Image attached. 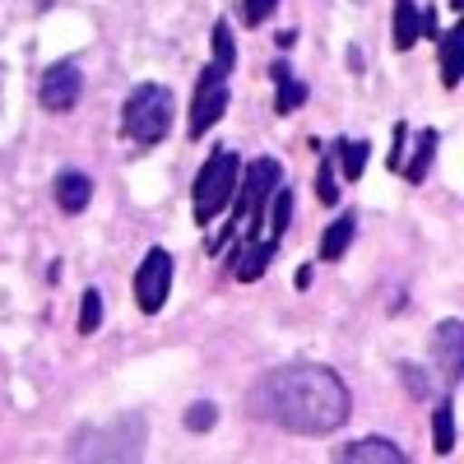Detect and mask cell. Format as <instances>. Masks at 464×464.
I'll return each instance as SVG.
<instances>
[{
  "mask_svg": "<svg viewBox=\"0 0 464 464\" xmlns=\"http://www.w3.org/2000/svg\"><path fill=\"white\" fill-rule=\"evenodd\" d=\"M330 153L339 159V168H343V181H358L362 177V168H367V159H372V144L367 140H334L330 144Z\"/></svg>",
  "mask_w": 464,
  "mask_h": 464,
  "instance_id": "cell-16",
  "label": "cell"
},
{
  "mask_svg": "<svg viewBox=\"0 0 464 464\" xmlns=\"http://www.w3.org/2000/svg\"><path fill=\"white\" fill-rule=\"evenodd\" d=\"M209 37H214V61H209V65H218L223 74H232V65H237V43H232L227 19H218V24L209 28Z\"/></svg>",
  "mask_w": 464,
  "mask_h": 464,
  "instance_id": "cell-20",
  "label": "cell"
},
{
  "mask_svg": "<svg viewBox=\"0 0 464 464\" xmlns=\"http://www.w3.org/2000/svg\"><path fill=\"white\" fill-rule=\"evenodd\" d=\"M459 334H464L459 316H450V321L437 325V362H441V372H446L450 381L464 376V362H459Z\"/></svg>",
  "mask_w": 464,
  "mask_h": 464,
  "instance_id": "cell-14",
  "label": "cell"
},
{
  "mask_svg": "<svg viewBox=\"0 0 464 464\" xmlns=\"http://www.w3.org/2000/svg\"><path fill=\"white\" fill-rule=\"evenodd\" d=\"M251 409L284 432L330 437L353 413V395H348V385L334 367L288 362V367H275L260 376V385L251 391Z\"/></svg>",
  "mask_w": 464,
  "mask_h": 464,
  "instance_id": "cell-1",
  "label": "cell"
},
{
  "mask_svg": "<svg viewBox=\"0 0 464 464\" xmlns=\"http://www.w3.org/2000/svg\"><path fill=\"white\" fill-rule=\"evenodd\" d=\"M284 186V163L279 159H251L242 168V181H237V196H232V218H227V237H251V232H260L265 223V209H269V196Z\"/></svg>",
  "mask_w": 464,
  "mask_h": 464,
  "instance_id": "cell-3",
  "label": "cell"
},
{
  "mask_svg": "<svg viewBox=\"0 0 464 464\" xmlns=\"http://www.w3.org/2000/svg\"><path fill=\"white\" fill-rule=\"evenodd\" d=\"M214 422H218V404L214 400H196L186 409V432H209Z\"/></svg>",
  "mask_w": 464,
  "mask_h": 464,
  "instance_id": "cell-23",
  "label": "cell"
},
{
  "mask_svg": "<svg viewBox=\"0 0 464 464\" xmlns=\"http://www.w3.org/2000/svg\"><path fill=\"white\" fill-rule=\"evenodd\" d=\"M275 251H279V242H275V237H260V232L242 237V246L232 251V260H227L232 279H237V284H256V279L265 275V269H269V260H275Z\"/></svg>",
  "mask_w": 464,
  "mask_h": 464,
  "instance_id": "cell-8",
  "label": "cell"
},
{
  "mask_svg": "<svg viewBox=\"0 0 464 464\" xmlns=\"http://www.w3.org/2000/svg\"><path fill=\"white\" fill-rule=\"evenodd\" d=\"M172 121H177V93L168 84H135L121 102V130L140 149L163 144L172 135Z\"/></svg>",
  "mask_w": 464,
  "mask_h": 464,
  "instance_id": "cell-2",
  "label": "cell"
},
{
  "mask_svg": "<svg viewBox=\"0 0 464 464\" xmlns=\"http://www.w3.org/2000/svg\"><path fill=\"white\" fill-rule=\"evenodd\" d=\"M432 450L437 455L455 450V404L450 400H437V409H432Z\"/></svg>",
  "mask_w": 464,
  "mask_h": 464,
  "instance_id": "cell-19",
  "label": "cell"
},
{
  "mask_svg": "<svg viewBox=\"0 0 464 464\" xmlns=\"http://www.w3.org/2000/svg\"><path fill=\"white\" fill-rule=\"evenodd\" d=\"M269 80H275V111L279 116H293L302 102H306V84L293 74V65L279 56V61H269Z\"/></svg>",
  "mask_w": 464,
  "mask_h": 464,
  "instance_id": "cell-11",
  "label": "cell"
},
{
  "mask_svg": "<svg viewBox=\"0 0 464 464\" xmlns=\"http://www.w3.org/2000/svg\"><path fill=\"white\" fill-rule=\"evenodd\" d=\"M339 177H334V153L325 149L321 153V177H316V196H321V205H339Z\"/></svg>",
  "mask_w": 464,
  "mask_h": 464,
  "instance_id": "cell-22",
  "label": "cell"
},
{
  "mask_svg": "<svg viewBox=\"0 0 464 464\" xmlns=\"http://www.w3.org/2000/svg\"><path fill=\"white\" fill-rule=\"evenodd\" d=\"M334 459H339V464H404L409 455H404L391 437H362V441H353V446H339Z\"/></svg>",
  "mask_w": 464,
  "mask_h": 464,
  "instance_id": "cell-10",
  "label": "cell"
},
{
  "mask_svg": "<svg viewBox=\"0 0 464 464\" xmlns=\"http://www.w3.org/2000/svg\"><path fill=\"white\" fill-rule=\"evenodd\" d=\"M52 196H56L61 214H84L89 200H93V177L80 172V168H61L56 181H52Z\"/></svg>",
  "mask_w": 464,
  "mask_h": 464,
  "instance_id": "cell-9",
  "label": "cell"
},
{
  "mask_svg": "<svg viewBox=\"0 0 464 464\" xmlns=\"http://www.w3.org/2000/svg\"><path fill=\"white\" fill-rule=\"evenodd\" d=\"M275 43H279V52H293V47H297V28H284Z\"/></svg>",
  "mask_w": 464,
  "mask_h": 464,
  "instance_id": "cell-25",
  "label": "cell"
},
{
  "mask_svg": "<svg viewBox=\"0 0 464 464\" xmlns=\"http://www.w3.org/2000/svg\"><path fill=\"white\" fill-rule=\"evenodd\" d=\"M172 297V251L153 246L135 269V306L144 316H159Z\"/></svg>",
  "mask_w": 464,
  "mask_h": 464,
  "instance_id": "cell-6",
  "label": "cell"
},
{
  "mask_svg": "<svg viewBox=\"0 0 464 464\" xmlns=\"http://www.w3.org/2000/svg\"><path fill=\"white\" fill-rule=\"evenodd\" d=\"M353 237H358V214H353V209H343V214L325 227V237H321V260H325V265L343 260L348 246H353Z\"/></svg>",
  "mask_w": 464,
  "mask_h": 464,
  "instance_id": "cell-12",
  "label": "cell"
},
{
  "mask_svg": "<svg viewBox=\"0 0 464 464\" xmlns=\"http://www.w3.org/2000/svg\"><path fill=\"white\" fill-rule=\"evenodd\" d=\"M80 93H84V70L74 65V61H56V65H47V70H43V80H37V102H43L47 111H56V116L74 111Z\"/></svg>",
  "mask_w": 464,
  "mask_h": 464,
  "instance_id": "cell-7",
  "label": "cell"
},
{
  "mask_svg": "<svg viewBox=\"0 0 464 464\" xmlns=\"http://www.w3.org/2000/svg\"><path fill=\"white\" fill-rule=\"evenodd\" d=\"M265 223H269V232H265V237L284 242V232H288V223H293V186H288V181H284V186L275 190V196H269Z\"/></svg>",
  "mask_w": 464,
  "mask_h": 464,
  "instance_id": "cell-18",
  "label": "cell"
},
{
  "mask_svg": "<svg viewBox=\"0 0 464 464\" xmlns=\"http://www.w3.org/2000/svg\"><path fill=\"white\" fill-rule=\"evenodd\" d=\"M275 10H279V0H242V24L260 28V24L275 19Z\"/></svg>",
  "mask_w": 464,
  "mask_h": 464,
  "instance_id": "cell-24",
  "label": "cell"
},
{
  "mask_svg": "<svg viewBox=\"0 0 464 464\" xmlns=\"http://www.w3.org/2000/svg\"><path fill=\"white\" fill-rule=\"evenodd\" d=\"M437 144H441V130H418V149H413V163H400V172H404V181L409 186H418V181H428V172H432V163H437Z\"/></svg>",
  "mask_w": 464,
  "mask_h": 464,
  "instance_id": "cell-15",
  "label": "cell"
},
{
  "mask_svg": "<svg viewBox=\"0 0 464 464\" xmlns=\"http://www.w3.org/2000/svg\"><path fill=\"white\" fill-rule=\"evenodd\" d=\"M98 325H102V293L84 288V297H80V334L89 339V334H98Z\"/></svg>",
  "mask_w": 464,
  "mask_h": 464,
  "instance_id": "cell-21",
  "label": "cell"
},
{
  "mask_svg": "<svg viewBox=\"0 0 464 464\" xmlns=\"http://www.w3.org/2000/svg\"><path fill=\"white\" fill-rule=\"evenodd\" d=\"M242 181V159L237 149H214L209 159L196 172V186H190V214H196L200 227H209L214 218H223L232 209V196H237Z\"/></svg>",
  "mask_w": 464,
  "mask_h": 464,
  "instance_id": "cell-4",
  "label": "cell"
},
{
  "mask_svg": "<svg viewBox=\"0 0 464 464\" xmlns=\"http://www.w3.org/2000/svg\"><path fill=\"white\" fill-rule=\"evenodd\" d=\"M232 102V89H227V74L218 65H205L200 70V80H196V98H190V116H186V135L190 140H200L209 135L218 121H223V111Z\"/></svg>",
  "mask_w": 464,
  "mask_h": 464,
  "instance_id": "cell-5",
  "label": "cell"
},
{
  "mask_svg": "<svg viewBox=\"0 0 464 464\" xmlns=\"http://www.w3.org/2000/svg\"><path fill=\"white\" fill-rule=\"evenodd\" d=\"M437 52H441V84L459 89V74H464V28H446L437 37Z\"/></svg>",
  "mask_w": 464,
  "mask_h": 464,
  "instance_id": "cell-13",
  "label": "cell"
},
{
  "mask_svg": "<svg viewBox=\"0 0 464 464\" xmlns=\"http://www.w3.org/2000/svg\"><path fill=\"white\" fill-rule=\"evenodd\" d=\"M422 37V10L418 0H395V52H409Z\"/></svg>",
  "mask_w": 464,
  "mask_h": 464,
  "instance_id": "cell-17",
  "label": "cell"
}]
</instances>
